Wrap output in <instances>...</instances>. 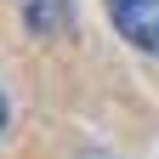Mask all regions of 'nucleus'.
I'll use <instances>...</instances> for the list:
<instances>
[{"label": "nucleus", "instance_id": "obj_1", "mask_svg": "<svg viewBox=\"0 0 159 159\" xmlns=\"http://www.w3.org/2000/svg\"><path fill=\"white\" fill-rule=\"evenodd\" d=\"M102 6H108V23L119 29V40L159 57V0H102Z\"/></svg>", "mask_w": 159, "mask_h": 159}, {"label": "nucleus", "instance_id": "obj_2", "mask_svg": "<svg viewBox=\"0 0 159 159\" xmlns=\"http://www.w3.org/2000/svg\"><path fill=\"white\" fill-rule=\"evenodd\" d=\"M17 11H23V23H29L40 40L74 29V6H68V0H17Z\"/></svg>", "mask_w": 159, "mask_h": 159}, {"label": "nucleus", "instance_id": "obj_3", "mask_svg": "<svg viewBox=\"0 0 159 159\" xmlns=\"http://www.w3.org/2000/svg\"><path fill=\"white\" fill-rule=\"evenodd\" d=\"M0 131H6V97H0Z\"/></svg>", "mask_w": 159, "mask_h": 159}, {"label": "nucleus", "instance_id": "obj_4", "mask_svg": "<svg viewBox=\"0 0 159 159\" xmlns=\"http://www.w3.org/2000/svg\"><path fill=\"white\" fill-rule=\"evenodd\" d=\"M80 159H108V153H80Z\"/></svg>", "mask_w": 159, "mask_h": 159}]
</instances>
